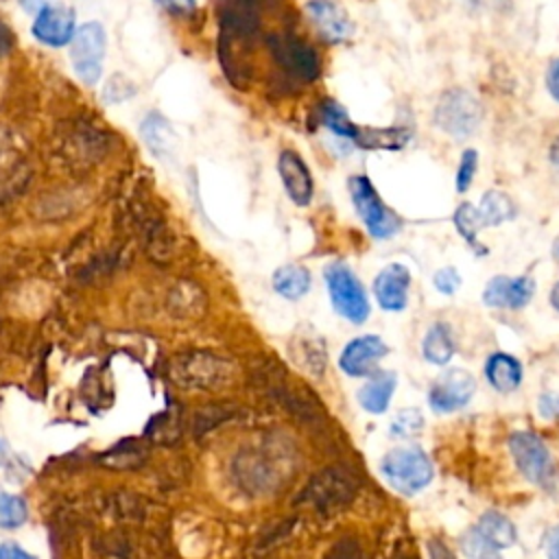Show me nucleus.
Segmentation results:
<instances>
[{
  "label": "nucleus",
  "instance_id": "28",
  "mask_svg": "<svg viewBox=\"0 0 559 559\" xmlns=\"http://www.w3.org/2000/svg\"><path fill=\"white\" fill-rule=\"evenodd\" d=\"M432 282H435V288H437L439 293L452 295V293H456L459 286H461V275L456 273V269L445 266V269H439V271L435 273Z\"/></svg>",
  "mask_w": 559,
  "mask_h": 559
},
{
  "label": "nucleus",
  "instance_id": "34",
  "mask_svg": "<svg viewBox=\"0 0 559 559\" xmlns=\"http://www.w3.org/2000/svg\"><path fill=\"white\" fill-rule=\"evenodd\" d=\"M544 548H546L548 559H559V526L548 531V535L544 539Z\"/></svg>",
  "mask_w": 559,
  "mask_h": 559
},
{
  "label": "nucleus",
  "instance_id": "22",
  "mask_svg": "<svg viewBox=\"0 0 559 559\" xmlns=\"http://www.w3.org/2000/svg\"><path fill=\"white\" fill-rule=\"evenodd\" d=\"M456 231L465 238V242L478 251V255L487 253V249L478 242V231L485 227L478 214V207H474L472 203H461L452 216Z\"/></svg>",
  "mask_w": 559,
  "mask_h": 559
},
{
  "label": "nucleus",
  "instance_id": "37",
  "mask_svg": "<svg viewBox=\"0 0 559 559\" xmlns=\"http://www.w3.org/2000/svg\"><path fill=\"white\" fill-rule=\"evenodd\" d=\"M550 304L555 306V310H559V282L550 290Z\"/></svg>",
  "mask_w": 559,
  "mask_h": 559
},
{
  "label": "nucleus",
  "instance_id": "36",
  "mask_svg": "<svg viewBox=\"0 0 559 559\" xmlns=\"http://www.w3.org/2000/svg\"><path fill=\"white\" fill-rule=\"evenodd\" d=\"M550 162H552V166L559 170V135L552 140V144H550Z\"/></svg>",
  "mask_w": 559,
  "mask_h": 559
},
{
  "label": "nucleus",
  "instance_id": "27",
  "mask_svg": "<svg viewBox=\"0 0 559 559\" xmlns=\"http://www.w3.org/2000/svg\"><path fill=\"white\" fill-rule=\"evenodd\" d=\"M476 166H478V153L474 148H467L459 162V170H456V190L465 192L476 175Z\"/></svg>",
  "mask_w": 559,
  "mask_h": 559
},
{
  "label": "nucleus",
  "instance_id": "4",
  "mask_svg": "<svg viewBox=\"0 0 559 559\" xmlns=\"http://www.w3.org/2000/svg\"><path fill=\"white\" fill-rule=\"evenodd\" d=\"M323 275L334 310L352 323H362L369 317V299L352 269L343 262H332Z\"/></svg>",
  "mask_w": 559,
  "mask_h": 559
},
{
  "label": "nucleus",
  "instance_id": "16",
  "mask_svg": "<svg viewBox=\"0 0 559 559\" xmlns=\"http://www.w3.org/2000/svg\"><path fill=\"white\" fill-rule=\"evenodd\" d=\"M485 376L496 391L509 393L518 389L522 380V365L509 354H491L485 365Z\"/></svg>",
  "mask_w": 559,
  "mask_h": 559
},
{
  "label": "nucleus",
  "instance_id": "20",
  "mask_svg": "<svg viewBox=\"0 0 559 559\" xmlns=\"http://www.w3.org/2000/svg\"><path fill=\"white\" fill-rule=\"evenodd\" d=\"M476 531L487 542H491L496 548H507V546H511L515 542V526H513V522L507 515L498 513V511H487L480 518Z\"/></svg>",
  "mask_w": 559,
  "mask_h": 559
},
{
  "label": "nucleus",
  "instance_id": "21",
  "mask_svg": "<svg viewBox=\"0 0 559 559\" xmlns=\"http://www.w3.org/2000/svg\"><path fill=\"white\" fill-rule=\"evenodd\" d=\"M321 120H323V124H325L336 138H343V140H347V142L358 144L362 129L352 122V118L347 116V111H345L338 103L325 100V103L321 105Z\"/></svg>",
  "mask_w": 559,
  "mask_h": 559
},
{
  "label": "nucleus",
  "instance_id": "1",
  "mask_svg": "<svg viewBox=\"0 0 559 559\" xmlns=\"http://www.w3.org/2000/svg\"><path fill=\"white\" fill-rule=\"evenodd\" d=\"M380 472L395 491L404 496H413L430 483L432 463L421 448L404 445V448H393L384 454L380 463Z\"/></svg>",
  "mask_w": 559,
  "mask_h": 559
},
{
  "label": "nucleus",
  "instance_id": "17",
  "mask_svg": "<svg viewBox=\"0 0 559 559\" xmlns=\"http://www.w3.org/2000/svg\"><path fill=\"white\" fill-rule=\"evenodd\" d=\"M273 290L284 299H299L310 290V271L301 264H284L273 273Z\"/></svg>",
  "mask_w": 559,
  "mask_h": 559
},
{
  "label": "nucleus",
  "instance_id": "12",
  "mask_svg": "<svg viewBox=\"0 0 559 559\" xmlns=\"http://www.w3.org/2000/svg\"><path fill=\"white\" fill-rule=\"evenodd\" d=\"M306 13L314 24L317 33L330 44H341L354 33V22L349 20L347 11L334 0H310L306 4Z\"/></svg>",
  "mask_w": 559,
  "mask_h": 559
},
{
  "label": "nucleus",
  "instance_id": "25",
  "mask_svg": "<svg viewBox=\"0 0 559 559\" xmlns=\"http://www.w3.org/2000/svg\"><path fill=\"white\" fill-rule=\"evenodd\" d=\"M461 550L465 552L467 559H502L498 548L491 542H487L476 528L467 531L461 537Z\"/></svg>",
  "mask_w": 559,
  "mask_h": 559
},
{
  "label": "nucleus",
  "instance_id": "8",
  "mask_svg": "<svg viewBox=\"0 0 559 559\" xmlns=\"http://www.w3.org/2000/svg\"><path fill=\"white\" fill-rule=\"evenodd\" d=\"M33 35L37 41L50 46V48H61L68 46L74 37V11L66 4H50L44 2L37 9V15L33 20Z\"/></svg>",
  "mask_w": 559,
  "mask_h": 559
},
{
  "label": "nucleus",
  "instance_id": "19",
  "mask_svg": "<svg viewBox=\"0 0 559 559\" xmlns=\"http://www.w3.org/2000/svg\"><path fill=\"white\" fill-rule=\"evenodd\" d=\"M478 214H480V221H483L485 227H496V225H500L504 221H511L515 216V205L504 192L489 190L480 199Z\"/></svg>",
  "mask_w": 559,
  "mask_h": 559
},
{
  "label": "nucleus",
  "instance_id": "24",
  "mask_svg": "<svg viewBox=\"0 0 559 559\" xmlns=\"http://www.w3.org/2000/svg\"><path fill=\"white\" fill-rule=\"evenodd\" d=\"M142 135L146 138V144L157 151V148H168L170 144V127L166 124V120L159 114H148L142 122Z\"/></svg>",
  "mask_w": 559,
  "mask_h": 559
},
{
  "label": "nucleus",
  "instance_id": "2",
  "mask_svg": "<svg viewBox=\"0 0 559 559\" xmlns=\"http://www.w3.org/2000/svg\"><path fill=\"white\" fill-rule=\"evenodd\" d=\"M483 120V107L467 90H445L435 105V124L452 138H469Z\"/></svg>",
  "mask_w": 559,
  "mask_h": 559
},
{
  "label": "nucleus",
  "instance_id": "29",
  "mask_svg": "<svg viewBox=\"0 0 559 559\" xmlns=\"http://www.w3.org/2000/svg\"><path fill=\"white\" fill-rule=\"evenodd\" d=\"M166 13L175 15V17H183L190 15L197 7V0H155Z\"/></svg>",
  "mask_w": 559,
  "mask_h": 559
},
{
  "label": "nucleus",
  "instance_id": "7",
  "mask_svg": "<svg viewBox=\"0 0 559 559\" xmlns=\"http://www.w3.org/2000/svg\"><path fill=\"white\" fill-rule=\"evenodd\" d=\"M509 448L518 469L535 485L550 489L555 483V465L544 441L531 432H513Z\"/></svg>",
  "mask_w": 559,
  "mask_h": 559
},
{
  "label": "nucleus",
  "instance_id": "3",
  "mask_svg": "<svg viewBox=\"0 0 559 559\" xmlns=\"http://www.w3.org/2000/svg\"><path fill=\"white\" fill-rule=\"evenodd\" d=\"M266 46L277 68L297 81H314L321 72L317 50L295 33H273L266 37Z\"/></svg>",
  "mask_w": 559,
  "mask_h": 559
},
{
  "label": "nucleus",
  "instance_id": "13",
  "mask_svg": "<svg viewBox=\"0 0 559 559\" xmlns=\"http://www.w3.org/2000/svg\"><path fill=\"white\" fill-rule=\"evenodd\" d=\"M533 293H535V282L528 275H520V277L498 275L489 280V284L485 286L483 301L489 308L518 310L531 301Z\"/></svg>",
  "mask_w": 559,
  "mask_h": 559
},
{
  "label": "nucleus",
  "instance_id": "15",
  "mask_svg": "<svg viewBox=\"0 0 559 559\" xmlns=\"http://www.w3.org/2000/svg\"><path fill=\"white\" fill-rule=\"evenodd\" d=\"M395 373L391 371H382V373H371V378L367 380V384L358 391V402L367 413L380 415L386 411L393 391H395Z\"/></svg>",
  "mask_w": 559,
  "mask_h": 559
},
{
  "label": "nucleus",
  "instance_id": "14",
  "mask_svg": "<svg viewBox=\"0 0 559 559\" xmlns=\"http://www.w3.org/2000/svg\"><path fill=\"white\" fill-rule=\"evenodd\" d=\"M408 284H411V273L404 264L384 266L373 280V293L378 304L391 312L402 310L408 299Z\"/></svg>",
  "mask_w": 559,
  "mask_h": 559
},
{
  "label": "nucleus",
  "instance_id": "23",
  "mask_svg": "<svg viewBox=\"0 0 559 559\" xmlns=\"http://www.w3.org/2000/svg\"><path fill=\"white\" fill-rule=\"evenodd\" d=\"M28 507L22 496L0 489V528H17L26 522Z\"/></svg>",
  "mask_w": 559,
  "mask_h": 559
},
{
  "label": "nucleus",
  "instance_id": "18",
  "mask_svg": "<svg viewBox=\"0 0 559 559\" xmlns=\"http://www.w3.org/2000/svg\"><path fill=\"white\" fill-rule=\"evenodd\" d=\"M421 352H424V358L432 365L450 362L454 354V341H452L450 328L445 323H435L424 336Z\"/></svg>",
  "mask_w": 559,
  "mask_h": 559
},
{
  "label": "nucleus",
  "instance_id": "26",
  "mask_svg": "<svg viewBox=\"0 0 559 559\" xmlns=\"http://www.w3.org/2000/svg\"><path fill=\"white\" fill-rule=\"evenodd\" d=\"M421 424H424V417L419 411L415 408H404L402 413L395 415L393 424H391V435L395 437H413L421 430Z\"/></svg>",
  "mask_w": 559,
  "mask_h": 559
},
{
  "label": "nucleus",
  "instance_id": "9",
  "mask_svg": "<svg viewBox=\"0 0 559 559\" xmlns=\"http://www.w3.org/2000/svg\"><path fill=\"white\" fill-rule=\"evenodd\" d=\"M474 389L476 382L472 373L465 369H450L430 386L428 402L439 413H452L472 400Z\"/></svg>",
  "mask_w": 559,
  "mask_h": 559
},
{
  "label": "nucleus",
  "instance_id": "30",
  "mask_svg": "<svg viewBox=\"0 0 559 559\" xmlns=\"http://www.w3.org/2000/svg\"><path fill=\"white\" fill-rule=\"evenodd\" d=\"M539 415L542 417H557L559 415V395L555 393H544L539 397Z\"/></svg>",
  "mask_w": 559,
  "mask_h": 559
},
{
  "label": "nucleus",
  "instance_id": "5",
  "mask_svg": "<svg viewBox=\"0 0 559 559\" xmlns=\"http://www.w3.org/2000/svg\"><path fill=\"white\" fill-rule=\"evenodd\" d=\"M347 188H349V197H352V203H354L358 216L362 218V223L367 225V229L373 238H389L402 227L400 216L382 203V199L376 192L369 177L354 175V177H349Z\"/></svg>",
  "mask_w": 559,
  "mask_h": 559
},
{
  "label": "nucleus",
  "instance_id": "35",
  "mask_svg": "<svg viewBox=\"0 0 559 559\" xmlns=\"http://www.w3.org/2000/svg\"><path fill=\"white\" fill-rule=\"evenodd\" d=\"M428 552H430V559H456L452 555V550L441 539H430L428 542Z\"/></svg>",
  "mask_w": 559,
  "mask_h": 559
},
{
  "label": "nucleus",
  "instance_id": "33",
  "mask_svg": "<svg viewBox=\"0 0 559 559\" xmlns=\"http://www.w3.org/2000/svg\"><path fill=\"white\" fill-rule=\"evenodd\" d=\"M13 44H15V37H13L11 26H9L7 22H2V20H0V59H2V57H7V55L11 52Z\"/></svg>",
  "mask_w": 559,
  "mask_h": 559
},
{
  "label": "nucleus",
  "instance_id": "32",
  "mask_svg": "<svg viewBox=\"0 0 559 559\" xmlns=\"http://www.w3.org/2000/svg\"><path fill=\"white\" fill-rule=\"evenodd\" d=\"M546 85H548V92L552 94V98L559 103V59H555V61L548 66Z\"/></svg>",
  "mask_w": 559,
  "mask_h": 559
},
{
  "label": "nucleus",
  "instance_id": "10",
  "mask_svg": "<svg viewBox=\"0 0 559 559\" xmlns=\"http://www.w3.org/2000/svg\"><path fill=\"white\" fill-rule=\"evenodd\" d=\"M386 352H389V347L384 345V341L380 336L365 334V336L349 341L343 347L338 367L352 378H365V376L373 373L376 365L380 362V358H384Z\"/></svg>",
  "mask_w": 559,
  "mask_h": 559
},
{
  "label": "nucleus",
  "instance_id": "31",
  "mask_svg": "<svg viewBox=\"0 0 559 559\" xmlns=\"http://www.w3.org/2000/svg\"><path fill=\"white\" fill-rule=\"evenodd\" d=\"M0 559H35L31 552H26L22 546L15 542H4L0 544Z\"/></svg>",
  "mask_w": 559,
  "mask_h": 559
},
{
  "label": "nucleus",
  "instance_id": "11",
  "mask_svg": "<svg viewBox=\"0 0 559 559\" xmlns=\"http://www.w3.org/2000/svg\"><path fill=\"white\" fill-rule=\"evenodd\" d=\"M277 173H280V179L284 183V190L288 194V199L304 207L312 201V194H314V181H312V175H310V168L308 164L304 162V157L293 151V148H284L277 157Z\"/></svg>",
  "mask_w": 559,
  "mask_h": 559
},
{
  "label": "nucleus",
  "instance_id": "6",
  "mask_svg": "<svg viewBox=\"0 0 559 559\" xmlns=\"http://www.w3.org/2000/svg\"><path fill=\"white\" fill-rule=\"evenodd\" d=\"M107 35L98 22H85L74 31L70 41V61L85 85H96L103 74Z\"/></svg>",
  "mask_w": 559,
  "mask_h": 559
}]
</instances>
